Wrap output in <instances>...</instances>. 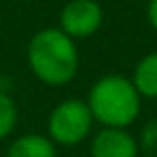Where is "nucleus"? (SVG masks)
Listing matches in <instances>:
<instances>
[{"label":"nucleus","mask_w":157,"mask_h":157,"mask_svg":"<svg viewBox=\"0 0 157 157\" xmlns=\"http://www.w3.org/2000/svg\"><path fill=\"white\" fill-rule=\"evenodd\" d=\"M86 104L94 115V121H100L104 127L125 129L141 111V96L129 78L121 74H107L92 86Z\"/></svg>","instance_id":"obj_2"},{"label":"nucleus","mask_w":157,"mask_h":157,"mask_svg":"<svg viewBox=\"0 0 157 157\" xmlns=\"http://www.w3.org/2000/svg\"><path fill=\"white\" fill-rule=\"evenodd\" d=\"M26 60L32 74L46 86H66L76 78L80 52L60 28H42L28 42Z\"/></svg>","instance_id":"obj_1"},{"label":"nucleus","mask_w":157,"mask_h":157,"mask_svg":"<svg viewBox=\"0 0 157 157\" xmlns=\"http://www.w3.org/2000/svg\"><path fill=\"white\" fill-rule=\"evenodd\" d=\"M94 115L86 101L64 100L50 111L48 117V137L64 147H74L90 135Z\"/></svg>","instance_id":"obj_3"},{"label":"nucleus","mask_w":157,"mask_h":157,"mask_svg":"<svg viewBox=\"0 0 157 157\" xmlns=\"http://www.w3.org/2000/svg\"><path fill=\"white\" fill-rule=\"evenodd\" d=\"M139 147L135 137L127 129L104 127L94 135L90 143L92 157H137Z\"/></svg>","instance_id":"obj_5"},{"label":"nucleus","mask_w":157,"mask_h":157,"mask_svg":"<svg viewBox=\"0 0 157 157\" xmlns=\"http://www.w3.org/2000/svg\"><path fill=\"white\" fill-rule=\"evenodd\" d=\"M147 20H149L151 28L157 32V0H149L147 4Z\"/></svg>","instance_id":"obj_9"},{"label":"nucleus","mask_w":157,"mask_h":157,"mask_svg":"<svg viewBox=\"0 0 157 157\" xmlns=\"http://www.w3.org/2000/svg\"><path fill=\"white\" fill-rule=\"evenodd\" d=\"M18 123V105L6 92H0V139L8 137Z\"/></svg>","instance_id":"obj_8"},{"label":"nucleus","mask_w":157,"mask_h":157,"mask_svg":"<svg viewBox=\"0 0 157 157\" xmlns=\"http://www.w3.org/2000/svg\"><path fill=\"white\" fill-rule=\"evenodd\" d=\"M104 10L96 0H70L60 12V30L72 40L90 38L101 28Z\"/></svg>","instance_id":"obj_4"},{"label":"nucleus","mask_w":157,"mask_h":157,"mask_svg":"<svg viewBox=\"0 0 157 157\" xmlns=\"http://www.w3.org/2000/svg\"><path fill=\"white\" fill-rule=\"evenodd\" d=\"M6 157H56V143L48 135L26 133L10 143Z\"/></svg>","instance_id":"obj_6"},{"label":"nucleus","mask_w":157,"mask_h":157,"mask_svg":"<svg viewBox=\"0 0 157 157\" xmlns=\"http://www.w3.org/2000/svg\"><path fill=\"white\" fill-rule=\"evenodd\" d=\"M131 82L141 98L157 100V52L147 54L137 62Z\"/></svg>","instance_id":"obj_7"}]
</instances>
